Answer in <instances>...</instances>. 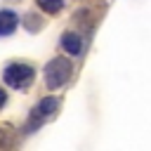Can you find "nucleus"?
<instances>
[{"mask_svg": "<svg viewBox=\"0 0 151 151\" xmlns=\"http://www.w3.org/2000/svg\"><path fill=\"white\" fill-rule=\"evenodd\" d=\"M17 24H19V17L12 9H0V38L12 35L17 31Z\"/></svg>", "mask_w": 151, "mask_h": 151, "instance_id": "obj_4", "label": "nucleus"}, {"mask_svg": "<svg viewBox=\"0 0 151 151\" xmlns=\"http://www.w3.org/2000/svg\"><path fill=\"white\" fill-rule=\"evenodd\" d=\"M57 109H59V99H57V97H42V99L33 106V111H31V116H28L26 132H33L35 127H40L47 118H52V116L57 113Z\"/></svg>", "mask_w": 151, "mask_h": 151, "instance_id": "obj_3", "label": "nucleus"}, {"mask_svg": "<svg viewBox=\"0 0 151 151\" xmlns=\"http://www.w3.org/2000/svg\"><path fill=\"white\" fill-rule=\"evenodd\" d=\"M61 47H64L66 54L78 57V54L83 52V38H80L78 33H64V35H61Z\"/></svg>", "mask_w": 151, "mask_h": 151, "instance_id": "obj_5", "label": "nucleus"}, {"mask_svg": "<svg viewBox=\"0 0 151 151\" xmlns=\"http://www.w3.org/2000/svg\"><path fill=\"white\" fill-rule=\"evenodd\" d=\"M38 2V7L42 9V12H47V14H57L61 7H64V0H35Z\"/></svg>", "mask_w": 151, "mask_h": 151, "instance_id": "obj_6", "label": "nucleus"}, {"mask_svg": "<svg viewBox=\"0 0 151 151\" xmlns=\"http://www.w3.org/2000/svg\"><path fill=\"white\" fill-rule=\"evenodd\" d=\"M73 73V66L66 57H54L52 61H47L45 66V85L50 90H57L61 85H66V80L71 78Z\"/></svg>", "mask_w": 151, "mask_h": 151, "instance_id": "obj_1", "label": "nucleus"}, {"mask_svg": "<svg viewBox=\"0 0 151 151\" xmlns=\"http://www.w3.org/2000/svg\"><path fill=\"white\" fill-rule=\"evenodd\" d=\"M5 104H7V94H5V90L0 87V109H2Z\"/></svg>", "mask_w": 151, "mask_h": 151, "instance_id": "obj_7", "label": "nucleus"}, {"mask_svg": "<svg viewBox=\"0 0 151 151\" xmlns=\"http://www.w3.org/2000/svg\"><path fill=\"white\" fill-rule=\"evenodd\" d=\"M33 76H35L33 66L21 64V61L7 64L5 71H2V80H5L9 87H14V90H26V87L33 83Z\"/></svg>", "mask_w": 151, "mask_h": 151, "instance_id": "obj_2", "label": "nucleus"}]
</instances>
